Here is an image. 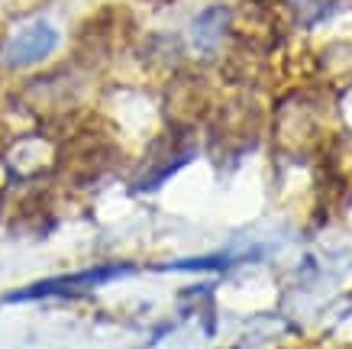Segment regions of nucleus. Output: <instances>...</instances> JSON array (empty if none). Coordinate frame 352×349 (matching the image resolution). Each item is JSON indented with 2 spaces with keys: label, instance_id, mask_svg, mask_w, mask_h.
<instances>
[{
  "label": "nucleus",
  "instance_id": "1",
  "mask_svg": "<svg viewBox=\"0 0 352 349\" xmlns=\"http://www.w3.org/2000/svg\"><path fill=\"white\" fill-rule=\"evenodd\" d=\"M107 165H110V142L97 136H81L65 149V169L78 181H91L97 175H104Z\"/></svg>",
  "mask_w": 352,
  "mask_h": 349
},
{
  "label": "nucleus",
  "instance_id": "2",
  "mask_svg": "<svg viewBox=\"0 0 352 349\" xmlns=\"http://www.w3.org/2000/svg\"><path fill=\"white\" fill-rule=\"evenodd\" d=\"M55 43H58V36H55L52 26H49V23H36V26L23 30L20 36L13 39L10 49H7V59H10V65L43 62L45 55L55 49Z\"/></svg>",
  "mask_w": 352,
  "mask_h": 349
}]
</instances>
